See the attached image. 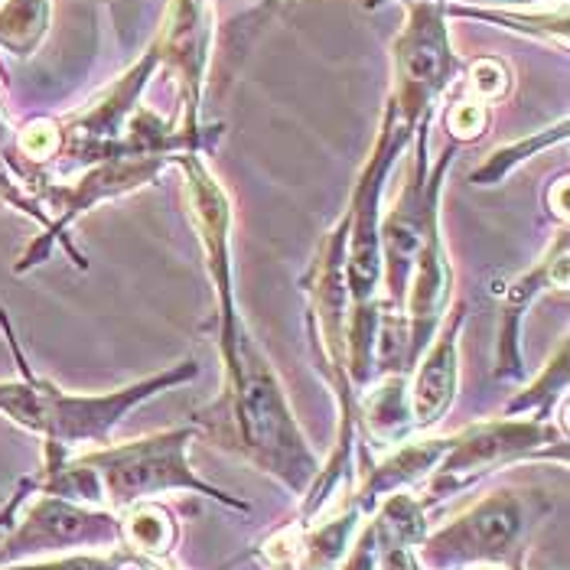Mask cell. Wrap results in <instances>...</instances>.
Returning a JSON list of instances; mask_svg holds the SVG:
<instances>
[{"label": "cell", "mask_w": 570, "mask_h": 570, "mask_svg": "<svg viewBox=\"0 0 570 570\" xmlns=\"http://www.w3.org/2000/svg\"><path fill=\"white\" fill-rule=\"evenodd\" d=\"M121 522L111 509H95L59 495H37L7 541L0 544V568L33 561L40 554H62L72 548H118Z\"/></svg>", "instance_id": "cell-7"}, {"label": "cell", "mask_w": 570, "mask_h": 570, "mask_svg": "<svg viewBox=\"0 0 570 570\" xmlns=\"http://www.w3.org/2000/svg\"><path fill=\"white\" fill-rule=\"evenodd\" d=\"M568 225L548 245V252L519 274L509 287H502V323H499V346H495V375L499 379H522V316L531 304L548 291H568Z\"/></svg>", "instance_id": "cell-8"}, {"label": "cell", "mask_w": 570, "mask_h": 570, "mask_svg": "<svg viewBox=\"0 0 570 570\" xmlns=\"http://www.w3.org/2000/svg\"><path fill=\"white\" fill-rule=\"evenodd\" d=\"M446 453V438H424V440H401L392 456H385L379 466L368 470L362 489L352 492L358 512H375L379 502H385L395 492H407L411 485L428 483L434 473L440 456Z\"/></svg>", "instance_id": "cell-10"}, {"label": "cell", "mask_w": 570, "mask_h": 570, "mask_svg": "<svg viewBox=\"0 0 570 570\" xmlns=\"http://www.w3.org/2000/svg\"><path fill=\"white\" fill-rule=\"evenodd\" d=\"M379 3H385V0H365V7H379ZM404 3V0H401Z\"/></svg>", "instance_id": "cell-21"}, {"label": "cell", "mask_w": 570, "mask_h": 570, "mask_svg": "<svg viewBox=\"0 0 570 570\" xmlns=\"http://www.w3.org/2000/svg\"><path fill=\"white\" fill-rule=\"evenodd\" d=\"M551 512L541 489L502 485L483 495L473 509L421 541L417 561L428 568H476V564H522L531 531Z\"/></svg>", "instance_id": "cell-4"}, {"label": "cell", "mask_w": 570, "mask_h": 570, "mask_svg": "<svg viewBox=\"0 0 570 570\" xmlns=\"http://www.w3.org/2000/svg\"><path fill=\"white\" fill-rule=\"evenodd\" d=\"M561 140H568V118H564L561 125H554V128H544L541 134L528 137V140H515V144H509V147L492 150V154L485 157L483 167H480L476 174H470V179H473L476 186H495V183H502L505 176L512 174L515 167H522L525 160H531L534 154H541L544 147H554V144H561Z\"/></svg>", "instance_id": "cell-13"}, {"label": "cell", "mask_w": 570, "mask_h": 570, "mask_svg": "<svg viewBox=\"0 0 570 570\" xmlns=\"http://www.w3.org/2000/svg\"><path fill=\"white\" fill-rule=\"evenodd\" d=\"M485 128H489V105L476 101V98L456 101L446 115V131L453 137V144L476 140V137H483Z\"/></svg>", "instance_id": "cell-16"}, {"label": "cell", "mask_w": 570, "mask_h": 570, "mask_svg": "<svg viewBox=\"0 0 570 570\" xmlns=\"http://www.w3.org/2000/svg\"><path fill=\"white\" fill-rule=\"evenodd\" d=\"M466 323V304H456L443 316L434 340L421 352L414 372V382L407 385V404L414 431L434 428L440 417L453 407V397L460 389V330Z\"/></svg>", "instance_id": "cell-9"}, {"label": "cell", "mask_w": 570, "mask_h": 570, "mask_svg": "<svg viewBox=\"0 0 570 570\" xmlns=\"http://www.w3.org/2000/svg\"><path fill=\"white\" fill-rule=\"evenodd\" d=\"M134 564V551L118 544L111 554H56L49 561H17L0 570H128Z\"/></svg>", "instance_id": "cell-15"}, {"label": "cell", "mask_w": 570, "mask_h": 570, "mask_svg": "<svg viewBox=\"0 0 570 570\" xmlns=\"http://www.w3.org/2000/svg\"><path fill=\"white\" fill-rule=\"evenodd\" d=\"M118 522H121V544L140 558H150V561H164L179 538L174 512L154 499L118 512Z\"/></svg>", "instance_id": "cell-11"}, {"label": "cell", "mask_w": 570, "mask_h": 570, "mask_svg": "<svg viewBox=\"0 0 570 570\" xmlns=\"http://www.w3.org/2000/svg\"><path fill=\"white\" fill-rule=\"evenodd\" d=\"M13 137H17V134L10 131V125H7V115H3V108H0V160L7 157V164H10V147H13Z\"/></svg>", "instance_id": "cell-19"}, {"label": "cell", "mask_w": 570, "mask_h": 570, "mask_svg": "<svg viewBox=\"0 0 570 570\" xmlns=\"http://www.w3.org/2000/svg\"><path fill=\"white\" fill-rule=\"evenodd\" d=\"M519 570H522V568H519Z\"/></svg>", "instance_id": "cell-22"}, {"label": "cell", "mask_w": 570, "mask_h": 570, "mask_svg": "<svg viewBox=\"0 0 570 570\" xmlns=\"http://www.w3.org/2000/svg\"><path fill=\"white\" fill-rule=\"evenodd\" d=\"M564 392H568V340H561V346L548 358V365L541 368V375L505 407V414L509 417H519V414L534 411L538 417H551L554 401L564 397Z\"/></svg>", "instance_id": "cell-14"}, {"label": "cell", "mask_w": 570, "mask_h": 570, "mask_svg": "<svg viewBox=\"0 0 570 570\" xmlns=\"http://www.w3.org/2000/svg\"><path fill=\"white\" fill-rule=\"evenodd\" d=\"M340 570H379V544H375L372 525L358 531V538L352 541L350 554L343 558Z\"/></svg>", "instance_id": "cell-18"}, {"label": "cell", "mask_w": 570, "mask_h": 570, "mask_svg": "<svg viewBox=\"0 0 570 570\" xmlns=\"http://www.w3.org/2000/svg\"><path fill=\"white\" fill-rule=\"evenodd\" d=\"M216 350L222 392L193 414V428L206 431L222 450L242 456L287 492L304 495L320 473V460L238 307L216 309Z\"/></svg>", "instance_id": "cell-1"}, {"label": "cell", "mask_w": 570, "mask_h": 570, "mask_svg": "<svg viewBox=\"0 0 570 570\" xmlns=\"http://www.w3.org/2000/svg\"><path fill=\"white\" fill-rule=\"evenodd\" d=\"M407 20L392 46L395 86L392 108L407 131H417L424 118H431L440 95L450 88L456 59L446 30V3L443 0H404Z\"/></svg>", "instance_id": "cell-6"}, {"label": "cell", "mask_w": 570, "mask_h": 570, "mask_svg": "<svg viewBox=\"0 0 570 570\" xmlns=\"http://www.w3.org/2000/svg\"><path fill=\"white\" fill-rule=\"evenodd\" d=\"M568 453V438L551 424V417H502L480 421L446 438V453L440 456L434 473L428 476L424 509H438L446 499L466 492L495 470L525 463V460H551V453Z\"/></svg>", "instance_id": "cell-5"}, {"label": "cell", "mask_w": 570, "mask_h": 570, "mask_svg": "<svg viewBox=\"0 0 570 570\" xmlns=\"http://www.w3.org/2000/svg\"><path fill=\"white\" fill-rule=\"evenodd\" d=\"M489 3H534V0H489Z\"/></svg>", "instance_id": "cell-20"}, {"label": "cell", "mask_w": 570, "mask_h": 570, "mask_svg": "<svg viewBox=\"0 0 570 570\" xmlns=\"http://www.w3.org/2000/svg\"><path fill=\"white\" fill-rule=\"evenodd\" d=\"M0 330L13 350V358L20 365L17 382H0V414H7L23 431L43 438V453L72 456L91 446H105L111 440V431L154 395L176 389L183 382H193L199 375L196 358H183L160 375L131 382L125 389L105 392V395H69L49 379H40L13 336V326L7 320V309H0Z\"/></svg>", "instance_id": "cell-2"}, {"label": "cell", "mask_w": 570, "mask_h": 570, "mask_svg": "<svg viewBox=\"0 0 570 570\" xmlns=\"http://www.w3.org/2000/svg\"><path fill=\"white\" fill-rule=\"evenodd\" d=\"M196 428H170L160 434L128 440V443H105L82 450L79 456L91 466L101 485V502L115 515L131 509L137 502H150L164 492H199L206 499H216L228 509L252 512L245 499L225 495L213 483L199 480L189 466V440L196 438Z\"/></svg>", "instance_id": "cell-3"}, {"label": "cell", "mask_w": 570, "mask_h": 570, "mask_svg": "<svg viewBox=\"0 0 570 570\" xmlns=\"http://www.w3.org/2000/svg\"><path fill=\"white\" fill-rule=\"evenodd\" d=\"M49 30V0H0V49L30 56Z\"/></svg>", "instance_id": "cell-12"}, {"label": "cell", "mask_w": 570, "mask_h": 570, "mask_svg": "<svg viewBox=\"0 0 570 570\" xmlns=\"http://www.w3.org/2000/svg\"><path fill=\"white\" fill-rule=\"evenodd\" d=\"M512 86V76H509V69H505V62H499V59H476L473 62V69H470V91H473V98L476 101H499V98H505V91Z\"/></svg>", "instance_id": "cell-17"}]
</instances>
